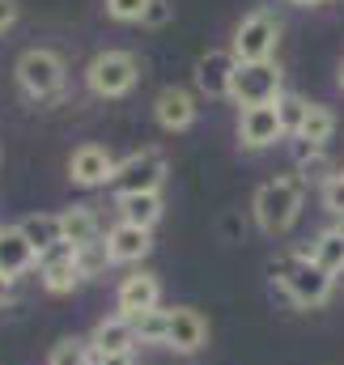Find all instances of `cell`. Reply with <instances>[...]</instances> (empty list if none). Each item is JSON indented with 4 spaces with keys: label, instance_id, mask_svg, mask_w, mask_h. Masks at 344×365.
<instances>
[{
    "label": "cell",
    "instance_id": "cell-1",
    "mask_svg": "<svg viewBox=\"0 0 344 365\" xmlns=\"http://www.w3.org/2000/svg\"><path fill=\"white\" fill-rule=\"evenodd\" d=\"M302 204H306V179L302 175H280V179H268L251 200V212H256V225L263 234L280 238L298 225L302 217Z\"/></svg>",
    "mask_w": 344,
    "mask_h": 365
},
{
    "label": "cell",
    "instance_id": "cell-2",
    "mask_svg": "<svg viewBox=\"0 0 344 365\" xmlns=\"http://www.w3.org/2000/svg\"><path fill=\"white\" fill-rule=\"evenodd\" d=\"M17 86L30 102H60L64 98V60L51 47H30L17 56Z\"/></svg>",
    "mask_w": 344,
    "mask_h": 365
},
{
    "label": "cell",
    "instance_id": "cell-3",
    "mask_svg": "<svg viewBox=\"0 0 344 365\" xmlns=\"http://www.w3.org/2000/svg\"><path fill=\"white\" fill-rule=\"evenodd\" d=\"M141 81V60L132 51H98L86 68V86L93 98H123Z\"/></svg>",
    "mask_w": 344,
    "mask_h": 365
},
{
    "label": "cell",
    "instance_id": "cell-4",
    "mask_svg": "<svg viewBox=\"0 0 344 365\" xmlns=\"http://www.w3.org/2000/svg\"><path fill=\"white\" fill-rule=\"evenodd\" d=\"M162 182H166V158H162V149H136V153H128L123 162H115V175H111V191H115V200L119 195H141V191H162Z\"/></svg>",
    "mask_w": 344,
    "mask_h": 365
},
{
    "label": "cell",
    "instance_id": "cell-5",
    "mask_svg": "<svg viewBox=\"0 0 344 365\" xmlns=\"http://www.w3.org/2000/svg\"><path fill=\"white\" fill-rule=\"evenodd\" d=\"M276 43H280V21H276V13L256 9V13H247V17L238 21L230 51H234L238 64H259V60H272Z\"/></svg>",
    "mask_w": 344,
    "mask_h": 365
},
{
    "label": "cell",
    "instance_id": "cell-6",
    "mask_svg": "<svg viewBox=\"0 0 344 365\" xmlns=\"http://www.w3.org/2000/svg\"><path fill=\"white\" fill-rule=\"evenodd\" d=\"M332 284H336V276L323 272L310 255H298V264H293L289 276L280 280L285 297H289L298 310H315V306H323V302L332 297Z\"/></svg>",
    "mask_w": 344,
    "mask_h": 365
},
{
    "label": "cell",
    "instance_id": "cell-7",
    "mask_svg": "<svg viewBox=\"0 0 344 365\" xmlns=\"http://www.w3.org/2000/svg\"><path fill=\"white\" fill-rule=\"evenodd\" d=\"M280 68L272 60H259V64H238L234 68V86H230V98L247 110V106H268L280 98Z\"/></svg>",
    "mask_w": 344,
    "mask_h": 365
},
{
    "label": "cell",
    "instance_id": "cell-8",
    "mask_svg": "<svg viewBox=\"0 0 344 365\" xmlns=\"http://www.w3.org/2000/svg\"><path fill=\"white\" fill-rule=\"evenodd\" d=\"M39 280H43V289L47 293H73L86 276H81V264H77V247H69V242H60V247H51L47 255H39Z\"/></svg>",
    "mask_w": 344,
    "mask_h": 365
},
{
    "label": "cell",
    "instance_id": "cell-9",
    "mask_svg": "<svg viewBox=\"0 0 344 365\" xmlns=\"http://www.w3.org/2000/svg\"><path fill=\"white\" fill-rule=\"evenodd\" d=\"M162 306V280L153 272H132L123 276V284L115 289V310L123 319H136L145 310H158Z\"/></svg>",
    "mask_w": 344,
    "mask_h": 365
},
{
    "label": "cell",
    "instance_id": "cell-10",
    "mask_svg": "<svg viewBox=\"0 0 344 365\" xmlns=\"http://www.w3.org/2000/svg\"><path fill=\"white\" fill-rule=\"evenodd\" d=\"M102 242H106L111 264H141V259L153 251V230L132 225V221H115V225L102 234Z\"/></svg>",
    "mask_w": 344,
    "mask_h": 365
},
{
    "label": "cell",
    "instance_id": "cell-11",
    "mask_svg": "<svg viewBox=\"0 0 344 365\" xmlns=\"http://www.w3.org/2000/svg\"><path fill=\"white\" fill-rule=\"evenodd\" d=\"M208 344V323L200 310L191 306H174L171 310V331H166V349L178 353V357H191Z\"/></svg>",
    "mask_w": 344,
    "mask_h": 365
},
{
    "label": "cell",
    "instance_id": "cell-12",
    "mask_svg": "<svg viewBox=\"0 0 344 365\" xmlns=\"http://www.w3.org/2000/svg\"><path fill=\"white\" fill-rule=\"evenodd\" d=\"M280 136H285V128H280L276 102H268V106H247V110H243V119H238V140H243V149H272Z\"/></svg>",
    "mask_w": 344,
    "mask_h": 365
},
{
    "label": "cell",
    "instance_id": "cell-13",
    "mask_svg": "<svg viewBox=\"0 0 344 365\" xmlns=\"http://www.w3.org/2000/svg\"><path fill=\"white\" fill-rule=\"evenodd\" d=\"M234 51H204L196 60V90L204 98H230V86H234Z\"/></svg>",
    "mask_w": 344,
    "mask_h": 365
},
{
    "label": "cell",
    "instance_id": "cell-14",
    "mask_svg": "<svg viewBox=\"0 0 344 365\" xmlns=\"http://www.w3.org/2000/svg\"><path fill=\"white\" fill-rule=\"evenodd\" d=\"M115 175V158L102 149V145H81V149H73V158H69V179L77 182V187H106Z\"/></svg>",
    "mask_w": 344,
    "mask_h": 365
},
{
    "label": "cell",
    "instance_id": "cell-15",
    "mask_svg": "<svg viewBox=\"0 0 344 365\" xmlns=\"http://www.w3.org/2000/svg\"><path fill=\"white\" fill-rule=\"evenodd\" d=\"M89 349H93V357H106V353H136L132 319H123V314L98 319V323H93V331H89Z\"/></svg>",
    "mask_w": 344,
    "mask_h": 365
},
{
    "label": "cell",
    "instance_id": "cell-16",
    "mask_svg": "<svg viewBox=\"0 0 344 365\" xmlns=\"http://www.w3.org/2000/svg\"><path fill=\"white\" fill-rule=\"evenodd\" d=\"M153 119L166 128V132H187L196 123V98L178 86H166L153 102Z\"/></svg>",
    "mask_w": 344,
    "mask_h": 365
},
{
    "label": "cell",
    "instance_id": "cell-17",
    "mask_svg": "<svg viewBox=\"0 0 344 365\" xmlns=\"http://www.w3.org/2000/svg\"><path fill=\"white\" fill-rule=\"evenodd\" d=\"M39 268V251L26 242V234L13 225V230H0V272L9 280H17L21 272Z\"/></svg>",
    "mask_w": 344,
    "mask_h": 365
},
{
    "label": "cell",
    "instance_id": "cell-18",
    "mask_svg": "<svg viewBox=\"0 0 344 365\" xmlns=\"http://www.w3.org/2000/svg\"><path fill=\"white\" fill-rule=\"evenodd\" d=\"M17 230L26 234V242H30L39 255H47L51 247L64 242V221H60V212H30Z\"/></svg>",
    "mask_w": 344,
    "mask_h": 365
},
{
    "label": "cell",
    "instance_id": "cell-19",
    "mask_svg": "<svg viewBox=\"0 0 344 365\" xmlns=\"http://www.w3.org/2000/svg\"><path fill=\"white\" fill-rule=\"evenodd\" d=\"M166 204H162V191H141V195H119V221H132V225H145L153 230L162 221Z\"/></svg>",
    "mask_w": 344,
    "mask_h": 365
},
{
    "label": "cell",
    "instance_id": "cell-20",
    "mask_svg": "<svg viewBox=\"0 0 344 365\" xmlns=\"http://www.w3.org/2000/svg\"><path fill=\"white\" fill-rule=\"evenodd\" d=\"M60 221H64V242L69 247H93V242H102V230H98V217L89 212L86 204H77V208H69V212H60Z\"/></svg>",
    "mask_w": 344,
    "mask_h": 365
},
{
    "label": "cell",
    "instance_id": "cell-21",
    "mask_svg": "<svg viewBox=\"0 0 344 365\" xmlns=\"http://www.w3.org/2000/svg\"><path fill=\"white\" fill-rule=\"evenodd\" d=\"M310 259H315L323 272H332V276L344 272V225H332V230H323V234L315 238Z\"/></svg>",
    "mask_w": 344,
    "mask_h": 365
},
{
    "label": "cell",
    "instance_id": "cell-22",
    "mask_svg": "<svg viewBox=\"0 0 344 365\" xmlns=\"http://www.w3.org/2000/svg\"><path fill=\"white\" fill-rule=\"evenodd\" d=\"M332 132H336V115L323 106V102H310L306 106V119H302V128H298V140H310V145H328L332 140Z\"/></svg>",
    "mask_w": 344,
    "mask_h": 365
},
{
    "label": "cell",
    "instance_id": "cell-23",
    "mask_svg": "<svg viewBox=\"0 0 344 365\" xmlns=\"http://www.w3.org/2000/svg\"><path fill=\"white\" fill-rule=\"evenodd\" d=\"M132 331H136V344H162L166 349V331H171V310H145L132 319Z\"/></svg>",
    "mask_w": 344,
    "mask_h": 365
},
{
    "label": "cell",
    "instance_id": "cell-24",
    "mask_svg": "<svg viewBox=\"0 0 344 365\" xmlns=\"http://www.w3.org/2000/svg\"><path fill=\"white\" fill-rule=\"evenodd\" d=\"M47 365H93V349H89V340L69 336V340H60V344L51 349Z\"/></svg>",
    "mask_w": 344,
    "mask_h": 365
},
{
    "label": "cell",
    "instance_id": "cell-25",
    "mask_svg": "<svg viewBox=\"0 0 344 365\" xmlns=\"http://www.w3.org/2000/svg\"><path fill=\"white\" fill-rule=\"evenodd\" d=\"M306 106H310V102H302L298 93H280V98H276V115H280L285 136H298V128H302V119H306Z\"/></svg>",
    "mask_w": 344,
    "mask_h": 365
},
{
    "label": "cell",
    "instance_id": "cell-26",
    "mask_svg": "<svg viewBox=\"0 0 344 365\" xmlns=\"http://www.w3.org/2000/svg\"><path fill=\"white\" fill-rule=\"evenodd\" d=\"M77 264H81V276H86V280L102 276V272H106V264H111V255H106V242L81 247V251H77Z\"/></svg>",
    "mask_w": 344,
    "mask_h": 365
},
{
    "label": "cell",
    "instance_id": "cell-27",
    "mask_svg": "<svg viewBox=\"0 0 344 365\" xmlns=\"http://www.w3.org/2000/svg\"><path fill=\"white\" fill-rule=\"evenodd\" d=\"M149 4H153V0H106V13H111L115 21H145Z\"/></svg>",
    "mask_w": 344,
    "mask_h": 365
},
{
    "label": "cell",
    "instance_id": "cell-28",
    "mask_svg": "<svg viewBox=\"0 0 344 365\" xmlns=\"http://www.w3.org/2000/svg\"><path fill=\"white\" fill-rule=\"evenodd\" d=\"M323 208L344 217V175H332V179L323 182Z\"/></svg>",
    "mask_w": 344,
    "mask_h": 365
},
{
    "label": "cell",
    "instance_id": "cell-29",
    "mask_svg": "<svg viewBox=\"0 0 344 365\" xmlns=\"http://www.w3.org/2000/svg\"><path fill=\"white\" fill-rule=\"evenodd\" d=\"M166 17H171V4H166V0H153L149 13H145V26H162Z\"/></svg>",
    "mask_w": 344,
    "mask_h": 365
},
{
    "label": "cell",
    "instance_id": "cell-30",
    "mask_svg": "<svg viewBox=\"0 0 344 365\" xmlns=\"http://www.w3.org/2000/svg\"><path fill=\"white\" fill-rule=\"evenodd\" d=\"M17 21V0H0V34Z\"/></svg>",
    "mask_w": 344,
    "mask_h": 365
},
{
    "label": "cell",
    "instance_id": "cell-31",
    "mask_svg": "<svg viewBox=\"0 0 344 365\" xmlns=\"http://www.w3.org/2000/svg\"><path fill=\"white\" fill-rule=\"evenodd\" d=\"M93 365H136V353H106V357H93Z\"/></svg>",
    "mask_w": 344,
    "mask_h": 365
},
{
    "label": "cell",
    "instance_id": "cell-32",
    "mask_svg": "<svg viewBox=\"0 0 344 365\" xmlns=\"http://www.w3.org/2000/svg\"><path fill=\"white\" fill-rule=\"evenodd\" d=\"M9 302H13V280L0 272V306H9Z\"/></svg>",
    "mask_w": 344,
    "mask_h": 365
},
{
    "label": "cell",
    "instance_id": "cell-33",
    "mask_svg": "<svg viewBox=\"0 0 344 365\" xmlns=\"http://www.w3.org/2000/svg\"><path fill=\"white\" fill-rule=\"evenodd\" d=\"M293 4H323V0H293Z\"/></svg>",
    "mask_w": 344,
    "mask_h": 365
},
{
    "label": "cell",
    "instance_id": "cell-34",
    "mask_svg": "<svg viewBox=\"0 0 344 365\" xmlns=\"http://www.w3.org/2000/svg\"><path fill=\"white\" fill-rule=\"evenodd\" d=\"M340 90H344V68H340Z\"/></svg>",
    "mask_w": 344,
    "mask_h": 365
},
{
    "label": "cell",
    "instance_id": "cell-35",
    "mask_svg": "<svg viewBox=\"0 0 344 365\" xmlns=\"http://www.w3.org/2000/svg\"><path fill=\"white\" fill-rule=\"evenodd\" d=\"M340 175H344V170H340Z\"/></svg>",
    "mask_w": 344,
    "mask_h": 365
}]
</instances>
